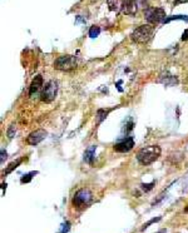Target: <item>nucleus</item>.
<instances>
[{
    "label": "nucleus",
    "mask_w": 188,
    "mask_h": 233,
    "mask_svg": "<svg viewBox=\"0 0 188 233\" xmlns=\"http://www.w3.org/2000/svg\"><path fill=\"white\" fill-rule=\"evenodd\" d=\"M184 213L188 214V206H186V208H184Z\"/></svg>",
    "instance_id": "24"
},
{
    "label": "nucleus",
    "mask_w": 188,
    "mask_h": 233,
    "mask_svg": "<svg viewBox=\"0 0 188 233\" xmlns=\"http://www.w3.org/2000/svg\"><path fill=\"white\" fill-rule=\"evenodd\" d=\"M162 149L159 145H148L142 148L137 154V161L142 165H149L160 157Z\"/></svg>",
    "instance_id": "1"
},
{
    "label": "nucleus",
    "mask_w": 188,
    "mask_h": 233,
    "mask_svg": "<svg viewBox=\"0 0 188 233\" xmlns=\"http://www.w3.org/2000/svg\"><path fill=\"white\" fill-rule=\"evenodd\" d=\"M169 80L174 81L176 84H177V83H178L177 78H176V77H173V75H167V78H164V77H160V78H159V81H160V83H163L164 85H173V84H172V83H170Z\"/></svg>",
    "instance_id": "13"
},
{
    "label": "nucleus",
    "mask_w": 188,
    "mask_h": 233,
    "mask_svg": "<svg viewBox=\"0 0 188 233\" xmlns=\"http://www.w3.org/2000/svg\"><path fill=\"white\" fill-rule=\"evenodd\" d=\"M100 34V28L99 27H96V25H93L90 29H89V37L90 38H96Z\"/></svg>",
    "instance_id": "15"
},
{
    "label": "nucleus",
    "mask_w": 188,
    "mask_h": 233,
    "mask_svg": "<svg viewBox=\"0 0 188 233\" xmlns=\"http://www.w3.org/2000/svg\"><path fill=\"white\" fill-rule=\"evenodd\" d=\"M35 174H38L37 171H35V172H30V173H28V174H24V176L21 177V179H20V182H21V183H29V182L31 180L33 176H35Z\"/></svg>",
    "instance_id": "14"
},
{
    "label": "nucleus",
    "mask_w": 188,
    "mask_h": 233,
    "mask_svg": "<svg viewBox=\"0 0 188 233\" xmlns=\"http://www.w3.org/2000/svg\"><path fill=\"white\" fill-rule=\"evenodd\" d=\"M47 130H44V129H37V130H34V132H31L30 134L28 136V138H27V143L28 144H30V145H37V144H39L43 139H45V137H47Z\"/></svg>",
    "instance_id": "8"
},
{
    "label": "nucleus",
    "mask_w": 188,
    "mask_h": 233,
    "mask_svg": "<svg viewBox=\"0 0 188 233\" xmlns=\"http://www.w3.org/2000/svg\"><path fill=\"white\" fill-rule=\"evenodd\" d=\"M62 227H63V228H62V231L59 232V233H68V232H69V229H70V223L66 221V222L63 224Z\"/></svg>",
    "instance_id": "20"
},
{
    "label": "nucleus",
    "mask_w": 188,
    "mask_h": 233,
    "mask_svg": "<svg viewBox=\"0 0 188 233\" xmlns=\"http://www.w3.org/2000/svg\"><path fill=\"white\" fill-rule=\"evenodd\" d=\"M134 147V139L133 137H127L121 142H118L117 144H114V151L118 153H127L132 151Z\"/></svg>",
    "instance_id": "7"
},
{
    "label": "nucleus",
    "mask_w": 188,
    "mask_h": 233,
    "mask_svg": "<svg viewBox=\"0 0 188 233\" xmlns=\"http://www.w3.org/2000/svg\"><path fill=\"white\" fill-rule=\"evenodd\" d=\"M166 11L162 8H147L144 10V18L147 23L151 25H156L159 23H164L166 20Z\"/></svg>",
    "instance_id": "4"
},
{
    "label": "nucleus",
    "mask_w": 188,
    "mask_h": 233,
    "mask_svg": "<svg viewBox=\"0 0 188 233\" xmlns=\"http://www.w3.org/2000/svg\"><path fill=\"white\" fill-rule=\"evenodd\" d=\"M5 159H6V152L4 151V149H2V158H0V162H2V164L4 163Z\"/></svg>",
    "instance_id": "22"
},
{
    "label": "nucleus",
    "mask_w": 188,
    "mask_h": 233,
    "mask_svg": "<svg viewBox=\"0 0 188 233\" xmlns=\"http://www.w3.org/2000/svg\"><path fill=\"white\" fill-rule=\"evenodd\" d=\"M21 163V159H18V161H16V162H14V163H11L10 165H9V168H8V169H5V174H9L11 171H14L16 167H18V165Z\"/></svg>",
    "instance_id": "19"
},
{
    "label": "nucleus",
    "mask_w": 188,
    "mask_h": 233,
    "mask_svg": "<svg viewBox=\"0 0 188 233\" xmlns=\"http://www.w3.org/2000/svg\"><path fill=\"white\" fill-rule=\"evenodd\" d=\"M96 149H97L96 145H90V147L87 149V151H85V153H84V162H87V163H89V164L93 163V161H94V154H96Z\"/></svg>",
    "instance_id": "11"
},
{
    "label": "nucleus",
    "mask_w": 188,
    "mask_h": 233,
    "mask_svg": "<svg viewBox=\"0 0 188 233\" xmlns=\"http://www.w3.org/2000/svg\"><path fill=\"white\" fill-rule=\"evenodd\" d=\"M57 93H58V84L57 81L54 80H50L48 81L45 87L43 88L41 93H40V101L44 102V103H52L55 97H57Z\"/></svg>",
    "instance_id": "6"
},
{
    "label": "nucleus",
    "mask_w": 188,
    "mask_h": 233,
    "mask_svg": "<svg viewBox=\"0 0 188 233\" xmlns=\"http://www.w3.org/2000/svg\"><path fill=\"white\" fill-rule=\"evenodd\" d=\"M14 134H15V127H14V126H10V128L8 129V137H9V138H13Z\"/></svg>",
    "instance_id": "21"
},
{
    "label": "nucleus",
    "mask_w": 188,
    "mask_h": 233,
    "mask_svg": "<svg viewBox=\"0 0 188 233\" xmlns=\"http://www.w3.org/2000/svg\"><path fill=\"white\" fill-rule=\"evenodd\" d=\"M110 112V109H98L97 110V122L98 123H100V122H103L105 118H107V115H108V113Z\"/></svg>",
    "instance_id": "12"
},
{
    "label": "nucleus",
    "mask_w": 188,
    "mask_h": 233,
    "mask_svg": "<svg viewBox=\"0 0 188 233\" xmlns=\"http://www.w3.org/2000/svg\"><path fill=\"white\" fill-rule=\"evenodd\" d=\"M78 66V60L74 55H63L59 56L58 59L54 62V68L57 70H62V72H70L76 69Z\"/></svg>",
    "instance_id": "3"
},
{
    "label": "nucleus",
    "mask_w": 188,
    "mask_h": 233,
    "mask_svg": "<svg viewBox=\"0 0 188 233\" xmlns=\"http://www.w3.org/2000/svg\"><path fill=\"white\" fill-rule=\"evenodd\" d=\"M43 77L41 75H37L35 78L33 79V81L30 83V87H29V95L30 97H34L37 93H39L40 90H43Z\"/></svg>",
    "instance_id": "10"
},
{
    "label": "nucleus",
    "mask_w": 188,
    "mask_h": 233,
    "mask_svg": "<svg viewBox=\"0 0 188 233\" xmlns=\"http://www.w3.org/2000/svg\"><path fill=\"white\" fill-rule=\"evenodd\" d=\"M153 31H154V28H153L151 24H144V25H139L138 28H135L132 34H131V39L132 41L137 44H146L147 41L151 40Z\"/></svg>",
    "instance_id": "2"
},
{
    "label": "nucleus",
    "mask_w": 188,
    "mask_h": 233,
    "mask_svg": "<svg viewBox=\"0 0 188 233\" xmlns=\"http://www.w3.org/2000/svg\"><path fill=\"white\" fill-rule=\"evenodd\" d=\"M162 218L160 217H157V218H153V219H151V221H148L147 223H144L143 224V226H142V228H141V231H146L149 226H151V224H153V223H156V222H159Z\"/></svg>",
    "instance_id": "17"
},
{
    "label": "nucleus",
    "mask_w": 188,
    "mask_h": 233,
    "mask_svg": "<svg viewBox=\"0 0 188 233\" xmlns=\"http://www.w3.org/2000/svg\"><path fill=\"white\" fill-rule=\"evenodd\" d=\"M170 20H187V21H188V18H187V16H183V15H174V16H169V18H166L164 23H169Z\"/></svg>",
    "instance_id": "16"
},
{
    "label": "nucleus",
    "mask_w": 188,
    "mask_h": 233,
    "mask_svg": "<svg viewBox=\"0 0 188 233\" xmlns=\"http://www.w3.org/2000/svg\"><path fill=\"white\" fill-rule=\"evenodd\" d=\"M186 39H188V31H184V34L182 37V40H186Z\"/></svg>",
    "instance_id": "23"
},
{
    "label": "nucleus",
    "mask_w": 188,
    "mask_h": 233,
    "mask_svg": "<svg viewBox=\"0 0 188 233\" xmlns=\"http://www.w3.org/2000/svg\"><path fill=\"white\" fill-rule=\"evenodd\" d=\"M142 187V190L143 192H149V190L153 189V187H154V182H151V183H143V184L141 186Z\"/></svg>",
    "instance_id": "18"
},
{
    "label": "nucleus",
    "mask_w": 188,
    "mask_h": 233,
    "mask_svg": "<svg viewBox=\"0 0 188 233\" xmlns=\"http://www.w3.org/2000/svg\"><path fill=\"white\" fill-rule=\"evenodd\" d=\"M121 5L122 11L127 15H134L138 11V2L137 0H123Z\"/></svg>",
    "instance_id": "9"
},
{
    "label": "nucleus",
    "mask_w": 188,
    "mask_h": 233,
    "mask_svg": "<svg viewBox=\"0 0 188 233\" xmlns=\"http://www.w3.org/2000/svg\"><path fill=\"white\" fill-rule=\"evenodd\" d=\"M93 199V194L89 189L87 188H83V189H79L76 192L72 199V204L73 207L75 208H84L87 207Z\"/></svg>",
    "instance_id": "5"
}]
</instances>
